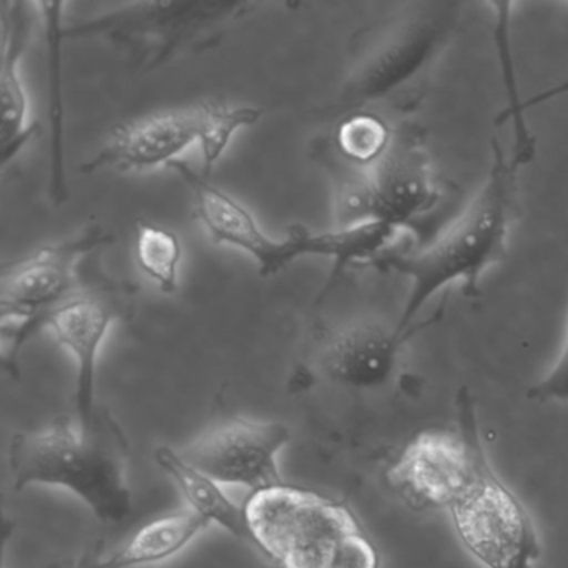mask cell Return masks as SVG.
I'll use <instances>...</instances> for the list:
<instances>
[{
	"label": "cell",
	"mask_w": 568,
	"mask_h": 568,
	"mask_svg": "<svg viewBox=\"0 0 568 568\" xmlns=\"http://www.w3.org/2000/svg\"><path fill=\"white\" fill-rule=\"evenodd\" d=\"M524 168L494 139L487 178L464 214L432 244L415 252L388 251L375 262V267L397 272L410 281L407 302L395 324L397 331L407 334L424 327L412 325L415 317L435 294L450 285L462 282L465 297L480 294L485 272L507 257L518 175Z\"/></svg>",
	"instance_id": "cell-1"
},
{
	"label": "cell",
	"mask_w": 568,
	"mask_h": 568,
	"mask_svg": "<svg viewBox=\"0 0 568 568\" xmlns=\"http://www.w3.org/2000/svg\"><path fill=\"white\" fill-rule=\"evenodd\" d=\"M128 460L124 430L105 410H98L88 428L69 417L55 418L41 430L16 435L9 447L16 490L64 488L108 524H121L132 511Z\"/></svg>",
	"instance_id": "cell-2"
},
{
	"label": "cell",
	"mask_w": 568,
	"mask_h": 568,
	"mask_svg": "<svg viewBox=\"0 0 568 568\" xmlns=\"http://www.w3.org/2000/svg\"><path fill=\"white\" fill-rule=\"evenodd\" d=\"M455 21V6L420 4L362 31L334 111L344 115L364 111L417 81L444 52Z\"/></svg>",
	"instance_id": "cell-3"
},
{
	"label": "cell",
	"mask_w": 568,
	"mask_h": 568,
	"mask_svg": "<svg viewBox=\"0 0 568 568\" xmlns=\"http://www.w3.org/2000/svg\"><path fill=\"white\" fill-rule=\"evenodd\" d=\"M261 118V109L219 101L165 109L119 125L98 154L82 164L81 171L85 174L102 169L131 172L171 165L181 161L182 152L199 144L204 154L202 174L211 178L234 135L257 124Z\"/></svg>",
	"instance_id": "cell-4"
},
{
	"label": "cell",
	"mask_w": 568,
	"mask_h": 568,
	"mask_svg": "<svg viewBox=\"0 0 568 568\" xmlns=\"http://www.w3.org/2000/svg\"><path fill=\"white\" fill-rule=\"evenodd\" d=\"M458 425L470 444L471 478L448 507L462 544L485 568H534L540 538L525 505L490 467L467 388L457 394Z\"/></svg>",
	"instance_id": "cell-5"
},
{
	"label": "cell",
	"mask_w": 568,
	"mask_h": 568,
	"mask_svg": "<svg viewBox=\"0 0 568 568\" xmlns=\"http://www.w3.org/2000/svg\"><path fill=\"white\" fill-rule=\"evenodd\" d=\"M251 2H138L68 26V41L108 38L135 64L159 68L181 54L211 48L255 11Z\"/></svg>",
	"instance_id": "cell-6"
},
{
	"label": "cell",
	"mask_w": 568,
	"mask_h": 568,
	"mask_svg": "<svg viewBox=\"0 0 568 568\" xmlns=\"http://www.w3.org/2000/svg\"><path fill=\"white\" fill-rule=\"evenodd\" d=\"M244 507L257 554L275 568H334L364 531L347 505L292 485L248 495Z\"/></svg>",
	"instance_id": "cell-7"
},
{
	"label": "cell",
	"mask_w": 568,
	"mask_h": 568,
	"mask_svg": "<svg viewBox=\"0 0 568 568\" xmlns=\"http://www.w3.org/2000/svg\"><path fill=\"white\" fill-rule=\"evenodd\" d=\"M135 292L138 287L129 282L102 281L84 285L59 307L31 324L2 325L6 367L14 372L26 342L38 332H51L74 358L75 420L88 428L99 410L95 407V377L102 345L115 322L131 318Z\"/></svg>",
	"instance_id": "cell-8"
},
{
	"label": "cell",
	"mask_w": 568,
	"mask_h": 568,
	"mask_svg": "<svg viewBox=\"0 0 568 568\" xmlns=\"http://www.w3.org/2000/svg\"><path fill=\"white\" fill-rule=\"evenodd\" d=\"M341 169L347 175L338 194V227L381 222L398 231L417 229L440 202L424 142L414 129L395 132L390 148L375 164Z\"/></svg>",
	"instance_id": "cell-9"
},
{
	"label": "cell",
	"mask_w": 568,
	"mask_h": 568,
	"mask_svg": "<svg viewBox=\"0 0 568 568\" xmlns=\"http://www.w3.org/2000/svg\"><path fill=\"white\" fill-rule=\"evenodd\" d=\"M291 440V428L281 422L234 417L212 425L178 452L222 487H244L252 495L284 485L278 455Z\"/></svg>",
	"instance_id": "cell-10"
},
{
	"label": "cell",
	"mask_w": 568,
	"mask_h": 568,
	"mask_svg": "<svg viewBox=\"0 0 568 568\" xmlns=\"http://www.w3.org/2000/svg\"><path fill=\"white\" fill-rule=\"evenodd\" d=\"M194 194L195 215L217 244L231 245L251 255L262 277H272L304 255L324 254V235L302 225L291 229L284 241L271 237L255 215L237 199L211 184L202 171L185 161L169 165ZM322 257V255H318Z\"/></svg>",
	"instance_id": "cell-11"
},
{
	"label": "cell",
	"mask_w": 568,
	"mask_h": 568,
	"mask_svg": "<svg viewBox=\"0 0 568 568\" xmlns=\"http://www.w3.org/2000/svg\"><path fill=\"white\" fill-rule=\"evenodd\" d=\"M111 241V235L94 225L75 237L6 264L0 272L2 325L31 324L81 291L82 258Z\"/></svg>",
	"instance_id": "cell-12"
},
{
	"label": "cell",
	"mask_w": 568,
	"mask_h": 568,
	"mask_svg": "<svg viewBox=\"0 0 568 568\" xmlns=\"http://www.w3.org/2000/svg\"><path fill=\"white\" fill-rule=\"evenodd\" d=\"M387 478L415 510L448 508L470 481V444L464 432H422L392 465Z\"/></svg>",
	"instance_id": "cell-13"
},
{
	"label": "cell",
	"mask_w": 568,
	"mask_h": 568,
	"mask_svg": "<svg viewBox=\"0 0 568 568\" xmlns=\"http://www.w3.org/2000/svg\"><path fill=\"white\" fill-rule=\"evenodd\" d=\"M417 332L415 328L404 334L374 321L351 322L327 335L318 351V368L341 387H382L390 381L405 344Z\"/></svg>",
	"instance_id": "cell-14"
},
{
	"label": "cell",
	"mask_w": 568,
	"mask_h": 568,
	"mask_svg": "<svg viewBox=\"0 0 568 568\" xmlns=\"http://www.w3.org/2000/svg\"><path fill=\"white\" fill-rule=\"evenodd\" d=\"M34 4L19 0L0 2L2 62H0V94H2V168L14 161L32 138L34 125L29 118V98L21 75V62L31 39Z\"/></svg>",
	"instance_id": "cell-15"
},
{
	"label": "cell",
	"mask_w": 568,
	"mask_h": 568,
	"mask_svg": "<svg viewBox=\"0 0 568 568\" xmlns=\"http://www.w3.org/2000/svg\"><path fill=\"white\" fill-rule=\"evenodd\" d=\"M42 16L45 36V65H48L49 195L54 204L69 199L65 174V109H64V42L68 41L62 2H34Z\"/></svg>",
	"instance_id": "cell-16"
},
{
	"label": "cell",
	"mask_w": 568,
	"mask_h": 568,
	"mask_svg": "<svg viewBox=\"0 0 568 568\" xmlns=\"http://www.w3.org/2000/svg\"><path fill=\"white\" fill-rule=\"evenodd\" d=\"M155 464L178 485L187 508L201 515L209 524L217 525L242 544L257 551V541L252 534L244 505L235 504L224 488L207 475L185 464L178 450L159 447L155 452Z\"/></svg>",
	"instance_id": "cell-17"
},
{
	"label": "cell",
	"mask_w": 568,
	"mask_h": 568,
	"mask_svg": "<svg viewBox=\"0 0 568 568\" xmlns=\"http://www.w3.org/2000/svg\"><path fill=\"white\" fill-rule=\"evenodd\" d=\"M211 527L201 515L175 511L149 521L111 554L99 555L101 568H138L162 564L184 551L199 535Z\"/></svg>",
	"instance_id": "cell-18"
},
{
	"label": "cell",
	"mask_w": 568,
	"mask_h": 568,
	"mask_svg": "<svg viewBox=\"0 0 568 568\" xmlns=\"http://www.w3.org/2000/svg\"><path fill=\"white\" fill-rule=\"evenodd\" d=\"M494 14V44L497 51L498 65H500L501 82H504L505 102L504 111L495 119V124H511L515 134V152L511 155L524 165L530 164L537 154V139L528 129L524 112V99L520 98L517 71H515L514 55H511V14L515 4L511 2H491L487 6Z\"/></svg>",
	"instance_id": "cell-19"
},
{
	"label": "cell",
	"mask_w": 568,
	"mask_h": 568,
	"mask_svg": "<svg viewBox=\"0 0 568 568\" xmlns=\"http://www.w3.org/2000/svg\"><path fill=\"white\" fill-rule=\"evenodd\" d=\"M395 132L387 122L367 111L352 112L334 132V158L348 168L364 169L384 158Z\"/></svg>",
	"instance_id": "cell-20"
},
{
	"label": "cell",
	"mask_w": 568,
	"mask_h": 568,
	"mask_svg": "<svg viewBox=\"0 0 568 568\" xmlns=\"http://www.w3.org/2000/svg\"><path fill=\"white\" fill-rule=\"evenodd\" d=\"M135 261L145 277L164 294H175L181 271L182 245L175 232L152 222L135 225Z\"/></svg>",
	"instance_id": "cell-21"
},
{
	"label": "cell",
	"mask_w": 568,
	"mask_h": 568,
	"mask_svg": "<svg viewBox=\"0 0 568 568\" xmlns=\"http://www.w3.org/2000/svg\"><path fill=\"white\" fill-rule=\"evenodd\" d=\"M528 400L568 404V322L554 367L527 392Z\"/></svg>",
	"instance_id": "cell-22"
},
{
	"label": "cell",
	"mask_w": 568,
	"mask_h": 568,
	"mask_svg": "<svg viewBox=\"0 0 568 568\" xmlns=\"http://www.w3.org/2000/svg\"><path fill=\"white\" fill-rule=\"evenodd\" d=\"M565 95H568V79H564L558 84L551 85L550 89H545V91L535 94L534 98L527 99L524 102V112L527 114L530 109L540 108V105L555 101V99L565 98Z\"/></svg>",
	"instance_id": "cell-23"
},
{
	"label": "cell",
	"mask_w": 568,
	"mask_h": 568,
	"mask_svg": "<svg viewBox=\"0 0 568 568\" xmlns=\"http://www.w3.org/2000/svg\"><path fill=\"white\" fill-rule=\"evenodd\" d=\"M99 555H101V550L94 548V550L89 551V554L55 561V564H52L49 568H101V565H99Z\"/></svg>",
	"instance_id": "cell-24"
}]
</instances>
